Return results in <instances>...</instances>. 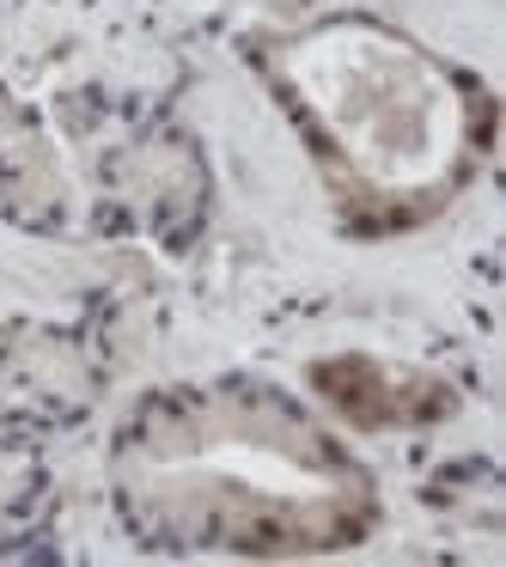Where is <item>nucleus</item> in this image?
Wrapping results in <instances>:
<instances>
[{
    "instance_id": "nucleus-1",
    "label": "nucleus",
    "mask_w": 506,
    "mask_h": 567,
    "mask_svg": "<svg viewBox=\"0 0 506 567\" xmlns=\"http://www.w3.org/2000/svg\"><path fill=\"white\" fill-rule=\"evenodd\" d=\"M111 488L128 530L177 555H323L379 525L372 470L257 379L147 396L116 433Z\"/></svg>"
},
{
    "instance_id": "nucleus-2",
    "label": "nucleus",
    "mask_w": 506,
    "mask_h": 567,
    "mask_svg": "<svg viewBox=\"0 0 506 567\" xmlns=\"http://www.w3.org/2000/svg\"><path fill=\"white\" fill-rule=\"evenodd\" d=\"M257 68L281 92L342 214L366 233L440 214L488 153V92L372 19H323L275 38Z\"/></svg>"
}]
</instances>
